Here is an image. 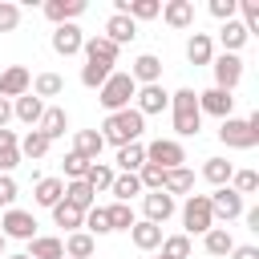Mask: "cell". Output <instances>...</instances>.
Masks as SVG:
<instances>
[{
    "instance_id": "6da1fadb",
    "label": "cell",
    "mask_w": 259,
    "mask_h": 259,
    "mask_svg": "<svg viewBox=\"0 0 259 259\" xmlns=\"http://www.w3.org/2000/svg\"><path fill=\"white\" fill-rule=\"evenodd\" d=\"M142 130H146V117H142L138 109H117V113L105 117V125H101V142H113V146L121 150V146L138 142Z\"/></svg>"
},
{
    "instance_id": "7a4b0ae2",
    "label": "cell",
    "mask_w": 259,
    "mask_h": 259,
    "mask_svg": "<svg viewBox=\"0 0 259 259\" xmlns=\"http://www.w3.org/2000/svg\"><path fill=\"white\" fill-rule=\"evenodd\" d=\"M170 109H174V130L182 138H194L202 130V113H198V93L194 89H178L170 93Z\"/></svg>"
},
{
    "instance_id": "3957f363",
    "label": "cell",
    "mask_w": 259,
    "mask_h": 259,
    "mask_svg": "<svg viewBox=\"0 0 259 259\" xmlns=\"http://www.w3.org/2000/svg\"><path fill=\"white\" fill-rule=\"evenodd\" d=\"M219 138L231 150H251L259 142V113H251V117H227L223 130H219Z\"/></svg>"
},
{
    "instance_id": "277c9868",
    "label": "cell",
    "mask_w": 259,
    "mask_h": 259,
    "mask_svg": "<svg viewBox=\"0 0 259 259\" xmlns=\"http://www.w3.org/2000/svg\"><path fill=\"white\" fill-rule=\"evenodd\" d=\"M138 93V85H134V77L130 73H109V81L97 89V101L109 109V113H117V109H130V97Z\"/></svg>"
},
{
    "instance_id": "5b68a950",
    "label": "cell",
    "mask_w": 259,
    "mask_h": 259,
    "mask_svg": "<svg viewBox=\"0 0 259 259\" xmlns=\"http://www.w3.org/2000/svg\"><path fill=\"white\" fill-rule=\"evenodd\" d=\"M182 223H186V231H190V235H206V231L214 227L210 198H206V194H190V198H186V206H182Z\"/></svg>"
},
{
    "instance_id": "8992f818",
    "label": "cell",
    "mask_w": 259,
    "mask_h": 259,
    "mask_svg": "<svg viewBox=\"0 0 259 259\" xmlns=\"http://www.w3.org/2000/svg\"><path fill=\"white\" fill-rule=\"evenodd\" d=\"M146 162H154V166H162V170H178V166L186 162V150H182L174 138H154V142L146 146Z\"/></svg>"
},
{
    "instance_id": "52a82bcc",
    "label": "cell",
    "mask_w": 259,
    "mask_h": 259,
    "mask_svg": "<svg viewBox=\"0 0 259 259\" xmlns=\"http://www.w3.org/2000/svg\"><path fill=\"white\" fill-rule=\"evenodd\" d=\"M0 235L4 239H36V219L28 214V210H16V206H8L4 210V219H0Z\"/></svg>"
},
{
    "instance_id": "ba28073f",
    "label": "cell",
    "mask_w": 259,
    "mask_h": 259,
    "mask_svg": "<svg viewBox=\"0 0 259 259\" xmlns=\"http://www.w3.org/2000/svg\"><path fill=\"white\" fill-rule=\"evenodd\" d=\"M243 81V61H239V53H223L219 61H214V89H235Z\"/></svg>"
},
{
    "instance_id": "9c48e42d",
    "label": "cell",
    "mask_w": 259,
    "mask_h": 259,
    "mask_svg": "<svg viewBox=\"0 0 259 259\" xmlns=\"http://www.w3.org/2000/svg\"><path fill=\"white\" fill-rule=\"evenodd\" d=\"M210 198V214L214 219H223V223H231V219H239L243 214V198L231 190V186H219L214 194H206Z\"/></svg>"
},
{
    "instance_id": "30bf717a",
    "label": "cell",
    "mask_w": 259,
    "mask_h": 259,
    "mask_svg": "<svg viewBox=\"0 0 259 259\" xmlns=\"http://www.w3.org/2000/svg\"><path fill=\"white\" fill-rule=\"evenodd\" d=\"M28 85H32V77H28L24 65H8V69L0 73V97H4V101H8V97H24Z\"/></svg>"
},
{
    "instance_id": "8fae6325",
    "label": "cell",
    "mask_w": 259,
    "mask_h": 259,
    "mask_svg": "<svg viewBox=\"0 0 259 259\" xmlns=\"http://www.w3.org/2000/svg\"><path fill=\"white\" fill-rule=\"evenodd\" d=\"M231 109H235V97L227 93V89H206V93H198V113H214V117H231Z\"/></svg>"
},
{
    "instance_id": "7c38bea8",
    "label": "cell",
    "mask_w": 259,
    "mask_h": 259,
    "mask_svg": "<svg viewBox=\"0 0 259 259\" xmlns=\"http://www.w3.org/2000/svg\"><path fill=\"white\" fill-rule=\"evenodd\" d=\"M113 12H117V16H130V20L138 24V20H154V16L162 12V4H158V0H113Z\"/></svg>"
},
{
    "instance_id": "4fadbf2b",
    "label": "cell",
    "mask_w": 259,
    "mask_h": 259,
    "mask_svg": "<svg viewBox=\"0 0 259 259\" xmlns=\"http://www.w3.org/2000/svg\"><path fill=\"white\" fill-rule=\"evenodd\" d=\"M81 45H85V36H81L77 24H57V28H53V53L73 57V53H81Z\"/></svg>"
},
{
    "instance_id": "5bb4252c",
    "label": "cell",
    "mask_w": 259,
    "mask_h": 259,
    "mask_svg": "<svg viewBox=\"0 0 259 259\" xmlns=\"http://www.w3.org/2000/svg\"><path fill=\"white\" fill-rule=\"evenodd\" d=\"M134 97H138V105H134V109H138L142 117H146V113H162V109L170 105V93H166L162 85H142Z\"/></svg>"
},
{
    "instance_id": "9a60e30c",
    "label": "cell",
    "mask_w": 259,
    "mask_h": 259,
    "mask_svg": "<svg viewBox=\"0 0 259 259\" xmlns=\"http://www.w3.org/2000/svg\"><path fill=\"white\" fill-rule=\"evenodd\" d=\"M170 214H174V198H170L166 190H150V194H146V223L162 227Z\"/></svg>"
},
{
    "instance_id": "2e32d148",
    "label": "cell",
    "mask_w": 259,
    "mask_h": 259,
    "mask_svg": "<svg viewBox=\"0 0 259 259\" xmlns=\"http://www.w3.org/2000/svg\"><path fill=\"white\" fill-rule=\"evenodd\" d=\"M81 12H85V0H49L45 4V16L53 24H73Z\"/></svg>"
},
{
    "instance_id": "e0dca14e",
    "label": "cell",
    "mask_w": 259,
    "mask_h": 259,
    "mask_svg": "<svg viewBox=\"0 0 259 259\" xmlns=\"http://www.w3.org/2000/svg\"><path fill=\"white\" fill-rule=\"evenodd\" d=\"M134 36H138V24H134L130 16H117V12H113V16L105 20V40H113L117 49H121V45H130Z\"/></svg>"
},
{
    "instance_id": "ac0fdd59",
    "label": "cell",
    "mask_w": 259,
    "mask_h": 259,
    "mask_svg": "<svg viewBox=\"0 0 259 259\" xmlns=\"http://www.w3.org/2000/svg\"><path fill=\"white\" fill-rule=\"evenodd\" d=\"M130 77H134V85H138V81H142V85H158V77H162V61H158L154 53H142V57L134 61Z\"/></svg>"
},
{
    "instance_id": "d6986e66",
    "label": "cell",
    "mask_w": 259,
    "mask_h": 259,
    "mask_svg": "<svg viewBox=\"0 0 259 259\" xmlns=\"http://www.w3.org/2000/svg\"><path fill=\"white\" fill-rule=\"evenodd\" d=\"M81 53H85V61L117 65V45H113V40H105V36H93V40H85V45H81Z\"/></svg>"
},
{
    "instance_id": "ffe728a7",
    "label": "cell",
    "mask_w": 259,
    "mask_h": 259,
    "mask_svg": "<svg viewBox=\"0 0 259 259\" xmlns=\"http://www.w3.org/2000/svg\"><path fill=\"white\" fill-rule=\"evenodd\" d=\"M32 130H40V134L53 142V138H61V134L69 130V117H65V109H61V105H53V109H45V113H40V121H36Z\"/></svg>"
},
{
    "instance_id": "44dd1931",
    "label": "cell",
    "mask_w": 259,
    "mask_h": 259,
    "mask_svg": "<svg viewBox=\"0 0 259 259\" xmlns=\"http://www.w3.org/2000/svg\"><path fill=\"white\" fill-rule=\"evenodd\" d=\"M101 150H105V142H101L97 130H77V138H73V154H81L85 162H97Z\"/></svg>"
},
{
    "instance_id": "7402d4cb",
    "label": "cell",
    "mask_w": 259,
    "mask_h": 259,
    "mask_svg": "<svg viewBox=\"0 0 259 259\" xmlns=\"http://www.w3.org/2000/svg\"><path fill=\"white\" fill-rule=\"evenodd\" d=\"M162 16H166L170 28H190V24H194V4H190V0H170V4L162 8Z\"/></svg>"
},
{
    "instance_id": "603a6c76",
    "label": "cell",
    "mask_w": 259,
    "mask_h": 259,
    "mask_svg": "<svg viewBox=\"0 0 259 259\" xmlns=\"http://www.w3.org/2000/svg\"><path fill=\"white\" fill-rule=\"evenodd\" d=\"M28 243H32L28 247V259H65V243L53 239V235H36Z\"/></svg>"
},
{
    "instance_id": "cb8c5ba5",
    "label": "cell",
    "mask_w": 259,
    "mask_h": 259,
    "mask_svg": "<svg viewBox=\"0 0 259 259\" xmlns=\"http://www.w3.org/2000/svg\"><path fill=\"white\" fill-rule=\"evenodd\" d=\"M210 57H214L210 36H206V32H194V36L186 40V61H190V65H210Z\"/></svg>"
},
{
    "instance_id": "d4e9b609",
    "label": "cell",
    "mask_w": 259,
    "mask_h": 259,
    "mask_svg": "<svg viewBox=\"0 0 259 259\" xmlns=\"http://www.w3.org/2000/svg\"><path fill=\"white\" fill-rule=\"evenodd\" d=\"M12 113H16L24 125H36V121H40V113H45V101H40L36 93H24V97H16Z\"/></svg>"
},
{
    "instance_id": "484cf974",
    "label": "cell",
    "mask_w": 259,
    "mask_h": 259,
    "mask_svg": "<svg viewBox=\"0 0 259 259\" xmlns=\"http://www.w3.org/2000/svg\"><path fill=\"white\" fill-rule=\"evenodd\" d=\"M162 190L174 198V194H190L194 190V174L186 170V166H178V170H166V178H162Z\"/></svg>"
},
{
    "instance_id": "4316f807",
    "label": "cell",
    "mask_w": 259,
    "mask_h": 259,
    "mask_svg": "<svg viewBox=\"0 0 259 259\" xmlns=\"http://www.w3.org/2000/svg\"><path fill=\"white\" fill-rule=\"evenodd\" d=\"M36 206H57L65 198V182L61 178H36Z\"/></svg>"
},
{
    "instance_id": "83f0119b",
    "label": "cell",
    "mask_w": 259,
    "mask_h": 259,
    "mask_svg": "<svg viewBox=\"0 0 259 259\" xmlns=\"http://www.w3.org/2000/svg\"><path fill=\"white\" fill-rule=\"evenodd\" d=\"M130 239H134V247H142V251H154L158 243H162V227H154V223H134L130 227Z\"/></svg>"
},
{
    "instance_id": "f1b7e54d",
    "label": "cell",
    "mask_w": 259,
    "mask_h": 259,
    "mask_svg": "<svg viewBox=\"0 0 259 259\" xmlns=\"http://www.w3.org/2000/svg\"><path fill=\"white\" fill-rule=\"evenodd\" d=\"M247 36H251V32L243 28V20H227V24L219 28V40H223V49H227V53H239V49L247 45Z\"/></svg>"
},
{
    "instance_id": "f546056e",
    "label": "cell",
    "mask_w": 259,
    "mask_h": 259,
    "mask_svg": "<svg viewBox=\"0 0 259 259\" xmlns=\"http://www.w3.org/2000/svg\"><path fill=\"white\" fill-rule=\"evenodd\" d=\"M61 202H69L73 210H81V214H85V210L93 206V190H89V182H85V178H81V182H69V186H65V198H61Z\"/></svg>"
},
{
    "instance_id": "4dcf8cb0",
    "label": "cell",
    "mask_w": 259,
    "mask_h": 259,
    "mask_svg": "<svg viewBox=\"0 0 259 259\" xmlns=\"http://www.w3.org/2000/svg\"><path fill=\"white\" fill-rule=\"evenodd\" d=\"M16 162H20V146H16V134H12V130H0V174H8Z\"/></svg>"
},
{
    "instance_id": "1f68e13d",
    "label": "cell",
    "mask_w": 259,
    "mask_h": 259,
    "mask_svg": "<svg viewBox=\"0 0 259 259\" xmlns=\"http://www.w3.org/2000/svg\"><path fill=\"white\" fill-rule=\"evenodd\" d=\"M109 73H113V65H101V61H85V69H81V85H85V89H101V85L109 81Z\"/></svg>"
},
{
    "instance_id": "d6a6232c",
    "label": "cell",
    "mask_w": 259,
    "mask_h": 259,
    "mask_svg": "<svg viewBox=\"0 0 259 259\" xmlns=\"http://www.w3.org/2000/svg\"><path fill=\"white\" fill-rule=\"evenodd\" d=\"M16 146H20V154H24V158H45L53 142H49V138H45L40 130H28V134H24V138H20Z\"/></svg>"
},
{
    "instance_id": "836d02e7",
    "label": "cell",
    "mask_w": 259,
    "mask_h": 259,
    "mask_svg": "<svg viewBox=\"0 0 259 259\" xmlns=\"http://www.w3.org/2000/svg\"><path fill=\"white\" fill-rule=\"evenodd\" d=\"M142 162H146V146H142V142H130V146H121V150H117V166H121L125 174L142 170Z\"/></svg>"
},
{
    "instance_id": "e575fe53",
    "label": "cell",
    "mask_w": 259,
    "mask_h": 259,
    "mask_svg": "<svg viewBox=\"0 0 259 259\" xmlns=\"http://www.w3.org/2000/svg\"><path fill=\"white\" fill-rule=\"evenodd\" d=\"M231 174H235V166H231L227 158H206V166H202V178L214 182V186H227Z\"/></svg>"
},
{
    "instance_id": "d590c367",
    "label": "cell",
    "mask_w": 259,
    "mask_h": 259,
    "mask_svg": "<svg viewBox=\"0 0 259 259\" xmlns=\"http://www.w3.org/2000/svg\"><path fill=\"white\" fill-rule=\"evenodd\" d=\"M65 255H69V259H89V255H93V235H89V231H73V235L65 239Z\"/></svg>"
},
{
    "instance_id": "8d00e7d4",
    "label": "cell",
    "mask_w": 259,
    "mask_h": 259,
    "mask_svg": "<svg viewBox=\"0 0 259 259\" xmlns=\"http://www.w3.org/2000/svg\"><path fill=\"white\" fill-rule=\"evenodd\" d=\"M113 198L117 202H130L134 194H142V182H138V174H113Z\"/></svg>"
},
{
    "instance_id": "74e56055",
    "label": "cell",
    "mask_w": 259,
    "mask_h": 259,
    "mask_svg": "<svg viewBox=\"0 0 259 259\" xmlns=\"http://www.w3.org/2000/svg\"><path fill=\"white\" fill-rule=\"evenodd\" d=\"M105 219H109V231H130V227H134V210H130V202H113V206H105Z\"/></svg>"
},
{
    "instance_id": "f35d334b",
    "label": "cell",
    "mask_w": 259,
    "mask_h": 259,
    "mask_svg": "<svg viewBox=\"0 0 259 259\" xmlns=\"http://www.w3.org/2000/svg\"><path fill=\"white\" fill-rule=\"evenodd\" d=\"M85 182H89V190L97 194V190H109L113 186V170L105 166V162H93L89 166V174H85Z\"/></svg>"
},
{
    "instance_id": "ab89813d",
    "label": "cell",
    "mask_w": 259,
    "mask_h": 259,
    "mask_svg": "<svg viewBox=\"0 0 259 259\" xmlns=\"http://www.w3.org/2000/svg\"><path fill=\"white\" fill-rule=\"evenodd\" d=\"M206 251H210V255H231V251H235V239H231L223 227H210V231H206Z\"/></svg>"
},
{
    "instance_id": "60d3db41",
    "label": "cell",
    "mask_w": 259,
    "mask_h": 259,
    "mask_svg": "<svg viewBox=\"0 0 259 259\" xmlns=\"http://www.w3.org/2000/svg\"><path fill=\"white\" fill-rule=\"evenodd\" d=\"M162 178H166V170H162V166H154V162H142V170H138V182H142V190H162Z\"/></svg>"
},
{
    "instance_id": "b9f144b4",
    "label": "cell",
    "mask_w": 259,
    "mask_h": 259,
    "mask_svg": "<svg viewBox=\"0 0 259 259\" xmlns=\"http://www.w3.org/2000/svg\"><path fill=\"white\" fill-rule=\"evenodd\" d=\"M231 182H235L231 190H235L239 198H243V194H255V190H259V174H255V170H235V174H231Z\"/></svg>"
},
{
    "instance_id": "7bdbcfd3",
    "label": "cell",
    "mask_w": 259,
    "mask_h": 259,
    "mask_svg": "<svg viewBox=\"0 0 259 259\" xmlns=\"http://www.w3.org/2000/svg\"><path fill=\"white\" fill-rule=\"evenodd\" d=\"M53 219H57V227H69V231H77V227L85 223V214L73 210L69 202H57V206H53Z\"/></svg>"
},
{
    "instance_id": "ee69618b",
    "label": "cell",
    "mask_w": 259,
    "mask_h": 259,
    "mask_svg": "<svg viewBox=\"0 0 259 259\" xmlns=\"http://www.w3.org/2000/svg\"><path fill=\"white\" fill-rule=\"evenodd\" d=\"M186 255H190V239H186V235L162 239V259H186Z\"/></svg>"
},
{
    "instance_id": "f6af8a7d",
    "label": "cell",
    "mask_w": 259,
    "mask_h": 259,
    "mask_svg": "<svg viewBox=\"0 0 259 259\" xmlns=\"http://www.w3.org/2000/svg\"><path fill=\"white\" fill-rule=\"evenodd\" d=\"M81 227H89V235H109V219H105V206H89Z\"/></svg>"
},
{
    "instance_id": "bcb514c9",
    "label": "cell",
    "mask_w": 259,
    "mask_h": 259,
    "mask_svg": "<svg viewBox=\"0 0 259 259\" xmlns=\"http://www.w3.org/2000/svg\"><path fill=\"white\" fill-rule=\"evenodd\" d=\"M32 89H36V97H57V93H61V89H65V81H61V77H57V73H40V77H36V85H32Z\"/></svg>"
},
{
    "instance_id": "7dc6e473",
    "label": "cell",
    "mask_w": 259,
    "mask_h": 259,
    "mask_svg": "<svg viewBox=\"0 0 259 259\" xmlns=\"http://www.w3.org/2000/svg\"><path fill=\"white\" fill-rule=\"evenodd\" d=\"M89 166H93V162H85L81 154H65V178H69V182H81V178L89 174Z\"/></svg>"
},
{
    "instance_id": "c3c4849f",
    "label": "cell",
    "mask_w": 259,
    "mask_h": 259,
    "mask_svg": "<svg viewBox=\"0 0 259 259\" xmlns=\"http://www.w3.org/2000/svg\"><path fill=\"white\" fill-rule=\"evenodd\" d=\"M20 24V8L12 0H0V32H12Z\"/></svg>"
},
{
    "instance_id": "681fc988",
    "label": "cell",
    "mask_w": 259,
    "mask_h": 259,
    "mask_svg": "<svg viewBox=\"0 0 259 259\" xmlns=\"http://www.w3.org/2000/svg\"><path fill=\"white\" fill-rule=\"evenodd\" d=\"M235 4L243 8V28L255 32V28H259V0H235Z\"/></svg>"
},
{
    "instance_id": "f907efd6",
    "label": "cell",
    "mask_w": 259,
    "mask_h": 259,
    "mask_svg": "<svg viewBox=\"0 0 259 259\" xmlns=\"http://www.w3.org/2000/svg\"><path fill=\"white\" fill-rule=\"evenodd\" d=\"M235 8H239L235 0H210V16H219L223 24H227V20H235Z\"/></svg>"
},
{
    "instance_id": "816d5d0a",
    "label": "cell",
    "mask_w": 259,
    "mask_h": 259,
    "mask_svg": "<svg viewBox=\"0 0 259 259\" xmlns=\"http://www.w3.org/2000/svg\"><path fill=\"white\" fill-rule=\"evenodd\" d=\"M16 202V182L8 174H0V206H12Z\"/></svg>"
},
{
    "instance_id": "f5cc1de1",
    "label": "cell",
    "mask_w": 259,
    "mask_h": 259,
    "mask_svg": "<svg viewBox=\"0 0 259 259\" xmlns=\"http://www.w3.org/2000/svg\"><path fill=\"white\" fill-rule=\"evenodd\" d=\"M231 259H259V247H251V243H247V247H235Z\"/></svg>"
},
{
    "instance_id": "db71d44e",
    "label": "cell",
    "mask_w": 259,
    "mask_h": 259,
    "mask_svg": "<svg viewBox=\"0 0 259 259\" xmlns=\"http://www.w3.org/2000/svg\"><path fill=\"white\" fill-rule=\"evenodd\" d=\"M8 117H12V105H8V101H4V97H0V130H4V125H8Z\"/></svg>"
},
{
    "instance_id": "11a10c76",
    "label": "cell",
    "mask_w": 259,
    "mask_h": 259,
    "mask_svg": "<svg viewBox=\"0 0 259 259\" xmlns=\"http://www.w3.org/2000/svg\"><path fill=\"white\" fill-rule=\"evenodd\" d=\"M8 259H28V255H8Z\"/></svg>"
},
{
    "instance_id": "9f6ffc18",
    "label": "cell",
    "mask_w": 259,
    "mask_h": 259,
    "mask_svg": "<svg viewBox=\"0 0 259 259\" xmlns=\"http://www.w3.org/2000/svg\"><path fill=\"white\" fill-rule=\"evenodd\" d=\"M0 251H4V235H0Z\"/></svg>"
},
{
    "instance_id": "6f0895ef",
    "label": "cell",
    "mask_w": 259,
    "mask_h": 259,
    "mask_svg": "<svg viewBox=\"0 0 259 259\" xmlns=\"http://www.w3.org/2000/svg\"><path fill=\"white\" fill-rule=\"evenodd\" d=\"M158 259H162V255H158Z\"/></svg>"
}]
</instances>
